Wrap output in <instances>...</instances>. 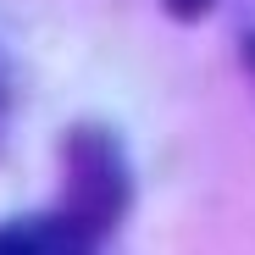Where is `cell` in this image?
<instances>
[{"label": "cell", "mask_w": 255, "mask_h": 255, "mask_svg": "<svg viewBox=\"0 0 255 255\" xmlns=\"http://www.w3.org/2000/svg\"><path fill=\"white\" fill-rule=\"evenodd\" d=\"M211 6H217V0H166V11H172L178 22H194V17H205Z\"/></svg>", "instance_id": "7a4b0ae2"}, {"label": "cell", "mask_w": 255, "mask_h": 255, "mask_svg": "<svg viewBox=\"0 0 255 255\" xmlns=\"http://www.w3.org/2000/svg\"><path fill=\"white\" fill-rule=\"evenodd\" d=\"M128 205V172L106 133H78L67 144V189L61 205L0 233V250H89L117 228Z\"/></svg>", "instance_id": "6da1fadb"}]
</instances>
